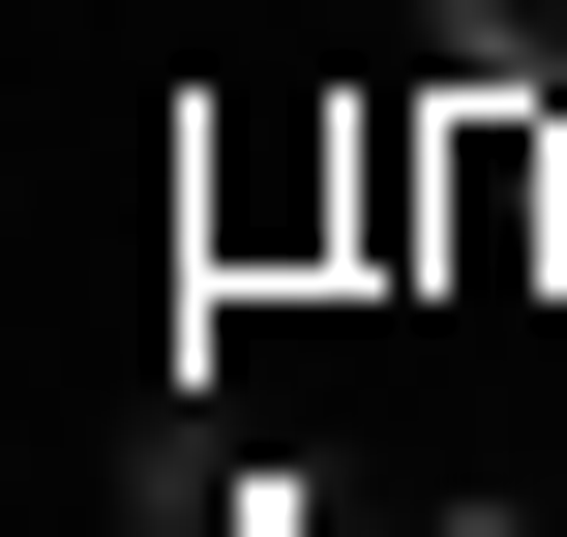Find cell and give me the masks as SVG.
<instances>
[{
    "label": "cell",
    "mask_w": 567,
    "mask_h": 537,
    "mask_svg": "<svg viewBox=\"0 0 567 537\" xmlns=\"http://www.w3.org/2000/svg\"><path fill=\"white\" fill-rule=\"evenodd\" d=\"M419 60H449V90H567V30H538V0H419Z\"/></svg>",
    "instance_id": "obj_1"
},
{
    "label": "cell",
    "mask_w": 567,
    "mask_h": 537,
    "mask_svg": "<svg viewBox=\"0 0 567 537\" xmlns=\"http://www.w3.org/2000/svg\"><path fill=\"white\" fill-rule=\"evenodd\" d=\"M538 269H567V90H538Z\"/></svg>",
    "instance_id": "obj_2"
},
{
    "label": "cell",
    "mask_w": 567,
    "mask_h": 537,
    "mask_svg": "<svg viewBox=\"0 0 567 537\" xmlns=\"http://www.w3.org/2000/svg\"><path fill=\"white\" fill-rule=\"evenodd\" d=\"M389 537H538V508H389Z\"/></svg>",
    "instance_id": "obj_3"
}]
</instances>
